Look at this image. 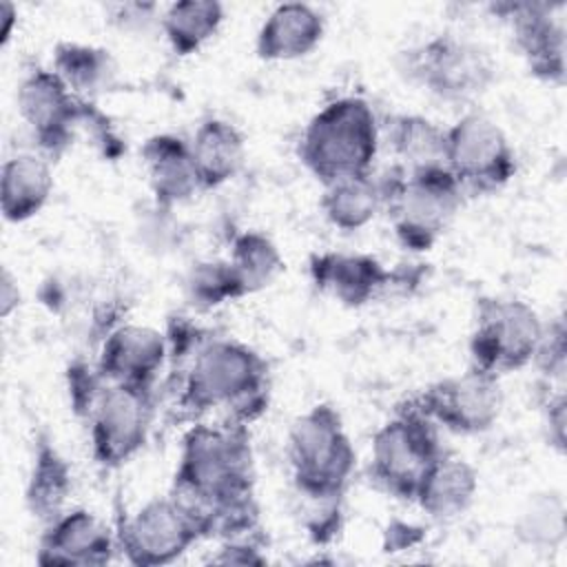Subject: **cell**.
Instances as JSON below:
<instances>
[{
  "instance_id": "cell-3",
  "label": "cell",
  "mask_w": 567,
  "mask_h": 567,
  "mask_svg": "<svg viewBox=\"0 0 567 567\" xmlns=\"http://www.w3.org/2000/svg\"><path fill=\"white\" fill-rule=\"evenodd\" d=\"M379 144L381 131L372 106L363 97L343 95L308 120L297 155L306 171L326 186L372 173Z\"/></svg>"
},
{
  "instance_id": "cell-33",
  "label": "cell",
  "mask_w": 567,
  "mask_h": 567,
  "mask_svg": "<svg viewBox=\"0 0 567 567\" xmlns=\"http://www.w3.org/2000/svg\"><path fill=\"white\" fill-rule=\"evenodd\" d=\"M210 560L217 565H264L266 556L261 554L252 536H244L224 540L219 551Z\"/></svg>"
},
{
  "instance_id": "cell-4",
  "label": "cell",
  "mask_w": 567,
  "mask_h": 567,
  "mask_svg": "<svg viewBox=\"0 0 567 567\" xmlns=\"http://www.w3.org/2000/svg\"><path fill=\"white\" fill-rule=\"evenodd\" d=\"M286 454L292 483L310 503L339 501L357 467L354 445L330 403H317L292 421Z\"/></svg>"
},
{
  "instance_id": "cell-32",
  "label": "cell",
  "mask_w": 567,
  "mask_h": 567,
  "mask_svg": "<svg viewBox=\"0 0 567 567\" xmlns=\"http://www.w3.org/2000/svg\"><path fill=\"white\" fill-rule=\"evenodd\" d=\"M565 423H567V399L563 385L549 392L543 401V427L547 443L563 454L565 452Z\"/></svg>"
},
{
  "instance_id": "cell-26",
  "label": "cell",
  "mask_w": 567,
  "mask_h": 567,
  "mask_svg": "<svg viewBox=\"0 0 567 567\" xmlns=\"http://www.w3.org/2000/svg\"><path fill=\"white\" fill-rule=\"evenodd\" d=\"M319 208L328 224L343 233L365 228L379 210H383V195L379 177L372 173L343 177L323 186Z\"/></svg>"
},
{
  "instance_id": "cell-25",
  "label": "cell",
  "mask_w": 567,
  "mask_h": 567,
  "mask_svg": "<svg viewBox=\"0 0 567 567\" xmlns=\"http://www.w3.org/2000/svg\"><path fill=\"white\" fill-rule=\"evenodd\" d=\"M394 164L408 173L445 168V128L425 115L401 113L388 124Z\"/></svg>"
},
{
  "instance_id": "cell-20",
  "label": "cell",
  "mask_w": 567,
  "mask_h": 567,
  "mask_svg": "<svg viewBox=\"0 0 567 567\" xmlns=\"http://www.w3.org/2000/svg\"><path fill=\"white\" fill-rule=\"evenodd\" d=\"M478 492V472L461 456L441 452L427 467L412 503L434 520H452L470 509Z\"/></svg>"
},
{
  "instance_id": "cell-18",
  "label": "cell",
  "mask_w": 567,
  "mask_h": 567,
  "mask_svg": "<svg viewBox=\"0 0 567 567\" xmlns=\"http://www.w3.org/2000/svg\"><path fill=\"white\" fill-rule=\"evenodd\" d=\"M140 159L157 206L173 208L202 193L190 146L179 135H151L140 148Z\"/></svg>"
},
{
  "instance_id": "cell-6",
  "label": "cell",
  "mask_w": 567,
  "mask_h": 567,
  "mask_svg": "<svg viewBox=\"0 0 567 567\" xmlns=\"http://www.w3.org/2000/svg\"><path fill=\"white\" fill-rule=\"evenodd\" d=\"M401 73L445 104H472L496 80V62L489 51L456 33H434L401 53Z\"/></svg>"
},
{
  "instance_id": "cell-2",
  "label": "cell",
  "mask_w": 567,
  "mask_h": 567,
  "mask_svg": "<svg viewBox=\"0 0 567 567\" xmlns=\"http://www.w3.org/2000/svg\"><path fill=\"white\" fill-rule=\"evenodd\" d=\"M268 405V361L237 339L204 341L184 374L179 408L188 414L226 410L228 421L250 425Z\"/></svg>"
},
{
  "instance_id": "cell-24",
  "label": "cell",
  "mask_w": 567,
  "mask_h": 567,
  "mask_svg": "<svg viewBox=\"0 0 567 567\" xmlns=\"http://www.w3.org/2000/svg\"><path fill=\"white\" fill-rule=\"evenodd\" d=\"M51 69L75 95L89 102L109 91L117 78V64L109 49L73 40L55 44Z\"/></svg>"
},
{
  "instance_id": "cell-31",
  "label": "cell",
  "mask_w": 567,
  "mask_h": 567,
  "mask_svg": "<svg viewBox=\"0 0 567 567\" xmlns=\"http://www.w3.org/2000/svg\"><path fill=\"white\" fill-rule=\"evenodd\" d=\"M567 328L563 317L551 319L549 323H543V334L536 346L532 363L538 368L540 377L547 381V385L558 383L563 385L565 368H567Z\"/></svg>"
},
{
  "instance_id": "cell-7",
  "label": "cell",
  "mask_w": 567,
  "mask_h": 567,
  "mask_svg": "<svg viewBox=\"0 0 567 567\" xmlns=\"http://www.w3.org/2000/svg\"><path fill=\"white\" fill-rule=\"evenodd\" d=\"M441 452L439 427L410 401L374 432L370 481L383 494L412 503L419 481Z\"/></svg>"
},
{
  "instance_id": "cell-5",
  "label": "cell",
  "mask_w": 567,
  "mask_h": 567,
  "mask_svg": "<svg viewBox=\"0 0 567 567\" xmlns=\"http://www.w3.org/2000/svg\"><path fill=\"white\" fill-rule=\"evenodd\" d=\"M383 210L396 241L412 250H430L458 215L465 193L447 168L408 173L392 164L379 177Z\"/></svg>"
},
{
  "instance_id": "cell-29",
  "label": "cell",
  "mask_w": 567,
  "mask_h": 567,
  "mask_svg": "<svg viewBox=\"0 0 567 567\" xmlns=\"http://www.w3.org/2000/svg\"><path fill=\"white\" fill-rule=\"evenodd\" d=\"M520 540L536 549H554L565 540V501L560 494H543L529 501L516 523Z\"/></svg>"
},
{
  "instance_id": "cell-13",
  "label": "cell",
  "mask_w": 567,
  "mask_h": 567,
  "mask_svg": "<svg viewBox=\"0 0 567 567\" xmlns=\"http://www.w3.org/2000/svg\"><path fill=\"white\" fill-rule=\"evenodd\" d=\"M18 113L38 146L62 153L82 124L97 115L93 102L75 95L53 69H33L18 86Z\"/></svg>"
},
{
  "instance_id": "cell-10",
  "label": "cell",
  "mask_w": 567,
  "mask_h": 567,
  "mask_svg": "<svg viewBox=\"0 0 567 567\" xmlns=\"http://www.w3.org/2000/svg\"><path fill=\"white\" fill-rule=\"evenodd\" d=\"M445 168L463 193L501 190L516 173V153L505 131L483 113H465L445 128Z\"/></svg>"
},
{
  "instance_id": "cell-21",
  "label": "cell",
  "mask_w": 567,
  "mask_h": 567,
  "mask_svg": "<svg viewBox=\"0 0 567 567\" xmlns=\"http://www.w3.org/2000/svg\"><path fill=\"white\" fill-rule=\"evenodd\" d=\"M53 168L38 153H18L0 171V210L9 224L33 219L53 195Z\"/></svg>"
},
{
  "instance_id": "cell-1",
  "label": "cell",
  "mask_w": 567,
  "mask_h": 567,
  "mask_svg": "<svg viewBox=\"0 0 567 567\" xmlns=\"http://www.w3.org/2000/svg\"><path fill=\"white\" fill-rule=\"evenodd\" d=\"M168 494L195 518L204 538L252 536L259 507L248 425L195 423L182 439Z\"/></svg>"
},
{
  "instance_id": "cell-12",
  "label": "cell",
  "mask_w": 567,
  "mask_h": 567,
  "mask_svg": "<svg viewBox=\"0 0 567 567\" xmlns=\"http://www.w3.org/2000/svg\"><path fill=\"white\" fill-rule=\"evenodd\" d=\"M412 403L436 425L452 434H483L501 416L503 392L498 377L470 365L430 383Z\"/></svg>"
},
{
  "instance_id": "cell-35",
  "label": "cell",
  "mask_w": 567,
  "mask_h": 567,
  "mask_svg": "<svg viewBox=\"0 0 567 567\" xmlns=\"http://www.w3.org/2000/svg\"><path fill=\"white\" fill-rule=\"evenodd\" d=\"M0 18H2V22H4L0 40H2V44H7L9 38H11V33H13V27H16V22H18V7H16L13 2H9V0H2V2H0Z\"/></svg>"
},
{
  "instance_id": "cell-28",
  "label": "cell",
  "mask_w": 567,
  "mask_h": 567,
  "mask_svg": "<svg viewBox=\"0 0 567 567\" xmlns=\"http://www.w3.org/2000/svg\"><path fill=\"white\" fill-rule=\"evenodd\" d=\"M228 264L239 281L244 297L275 284L286 266L277 244L259 230H244L233 239Z\"/></svg>"
},
{
  "instance_id": "cell-22",
  "label": "cell",
  "mask_w": 567,
  "mask_h": 567,
  "mask_svg": "<svg viewBox=\"0 0 567 567\" xmlns=\"http://www.w3.org/2000/svg\"><path fill=\"white\" fill-rule=\"evenodd\" d=\"M73 489V472L66 456L47 432L33 441L31 467L24 485V505L40 523H51L66 509Z\"/></svg>"
},
{
  "instance_id": "cell-15",
  "label": "cell",
  "mask_w": 567,
  "mask_h": 567,
  "mask_svg": "<svg viewBox=\"0 0 567 567\" xmlns=\"http://www.w3.org/2000/svg\"><path fill=\"white\" fill-rule=\"evenodd\" d=\"M117 549L115 532L91 509H64L44 525L35 563L42 567H97L106 565Z\"/></svg>"
},
{
  "instance_id": "cell-14",
  "label": "cell",
  "mask_w": 567,
  "mask_h": 567,
  "mask_svg": "<svg viewBox=\"0 0 567 567\" xmlns=\"http://www.w3.org/2000/svg\"><path fill=\"white\" fill-rule=\"evenodd\" d=\"M492 11L509 24L514 47L527 71L540 82L563 86L567 71L563 4L498 2L492 4Z\"/></svg>"
},
{
  "instance_id": "cell-11",
  "label": "cell",
  "mask_w": 567,
  "mask_h": 567,
  "mask_svg": "<svg viewBox=\"0 0 567 567\" xmlns=\"http://www.w3.org/2000/svg\"><path fill=\"white\" fill-rule=\"evenodd\" d=\"M117 549L131 565L159 567L175 563L204 538L195 518L168 494L146 501L115 529Z\"/></svg>"
},
{
  "instance_id": "cell-34",
  "label": "cell",
  "mask_w": 567,
  "mask_h": 567,
  "mask_svg": "<svg viewBox=\"0 0 567 567\" xmlns=\"http://www.w3.org/2000/svg\"><path fill=\"white\" fill-rule=\"evenodd\" d=\"M20 301H22V292H20V286H18V277L9 268H2V275H0V317L9 319L20 308Z\"/></svg>"
},
{
  "instance_id": "cell-27",
  "label": "cell",
  "mask_w": 567,
  "mask_h": 567,
  "mask_svg": "<svg viewBox=\"0 0 567 567\" xmlns=\"http://www.w3.org/2000/svg\"><path fill=\"white\" fill-rule=\"evenodd\" d=\"M224 20L226 9L217 0H179L162 11L159 29L171 51L188 58L217 35Z\"/></svg>"
},
{
  "instance_id": "cell-16",
  "label": "cell",
  "mask_w": 567,
  "mask_h": 567,
  "mask_svg": "<svg viewBox=\"0 0 567 567\" xmlns=\"http://www.w3.org/2000/svg\"><path fill=\"white\" fill-rule=\"evenodd\" d=\"M171 346L153 326L122 323L106 332L95 368L106 383L155 388Z\"/></svg>"
},
{
  "instance_id": "cell-19",
  "label": "cell",
  "mask_w": 567,
  "mask_h": 567,
  "mask_svg": "<svg viewBox=\"0 0 567 567\" xmlns=\"http://www.w3.org/2000/svg\"><path fill=\"white\" fill-rule=\"evenodd\" d=\"M326 33L323 16L306 2L277 4L261 22L255 53L264 62H292L312 53Z\"/></svg>"
},
{
  "instance_id": "cell-8",
  "label": "cell",
  "mask_w": 567,
  "mask_h": 567,
  "mask_svg": "<svg viewBox=\"0 0 567 567\" xmlns=\"http://www.w3.org/2000/svg\"><path fill=\"white\" fill-rule=\"evenodd\" d=\"M543 334V319L523 299L481 297L474 306L470 332L472 365L494 377L532 363Z\"/></svg>"
},
{
  "instance_id": "cell-30",
  "label": "cell",
  "mask_w": 567,
  "mask_h": 567,
  "mask_svg": "<svg viewBox=\"0 0 567 567\" xmlns=\"http://www.w3.org/2000/svg\"><path fill=\"white\" fill-rule=\"evenodd\" d=\"M188 301L202 310L217 308L244 297L228 259H208L190 268L186 277Z\"/></svg>"
},
{
  "instance_id": "cell-23",
  "label": "cell",
  "mask_w": 567,
  "mask_h": 567,
  "mask_svg": "<svg viewBox=\"0 0 567 567\" xmlns=\"http://www.w3.org/2000/svg\"><path fill=\"white\" fill-rule=\"evenodd\" d=\"M188 146L202 190H215L228 184L241 171L246 159L244 133L219 117L204 120Z\"/></svg>"
},
{
  "instance_id": "cell-17",
  "label": "cell",
  "mask_w": 567,
  "mask_h": 567,
  "mask_svg": "<svg viewBox=\"0 0 567 567\" xmlns=\"http://www.w3.org/2000/svg\"><path fill=\"white\" fill-rule=\"evenodd\" d=\"M308 275L315 288L346 308L374 301L392 281V272L368 252L323 250L310 255Z\"/></svg>"
},
{
  "instance_id": "cell-9",
  "label": "cell",
  "mask_w": 567,
  "mask_h": 567,
  "mask_svg": "<svg viewBox=\"0 0 567 567\" xmlns=\"http://www.w3.org/2000/svg\"><path fill=\"white\" fill-rule=\"evenodd\" d=\"M153 414V388L104 381L84 414L95 463L117 470L135 458L148 441Z\"/></svg>"
}]
</instances>
